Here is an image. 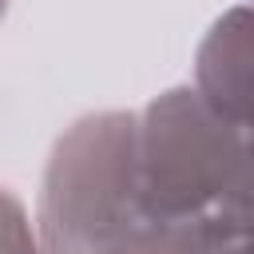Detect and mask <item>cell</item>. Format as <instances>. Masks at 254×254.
I'll list each match as a JSON object with an SVG mask.
<instances>
[{
  "mask_svg": "<svg viewBox=\"0 0 254 254\" xmlns=\"http://www.w3.org/2000/svg\"><path fill=\"white\" fill-rule=\"evenodd\" d=\"M183 230L159 222L143 202L139 115H83L56 139L40 187L48 254H171Z\"/></svg>",
  "mask_w": 254,
  "mask_h": 254,
  "instance_id": "cell-1",
  "label": "cell"
},
{
  "mask_svg": "<svg viewBox=\"0 0 254 254\" xmlns=\"http://www.w3.org/2000/svg\"><path fill=\"white\" fill-rule=\"evenodd\" d=\"M254 167V127L198 87H171L139 115V190L167 226L214 218Z\"/></svg>",
  "mask_w": 254,
  "mask_h": 254,
  "instance_id": "cell-2",
  "label": "cell"
},
{
  "mask_svg": "<svg viewBox=\"0 0 254 254\" xmlns=\"http://www.w3.org/2000/svg\"><path fill=\"white\" fill-rule=\"evenodd\" d=\"M194 87L230 119L254 127V4L222 12L194 52Z\"/></svg>",
  "mask_w": 254,
  "mask_h": 254,
  "instance_id": "cell-3",
  "label": "cell"
},
{
  "mask_svg": "<svg viewBox=\"0 0 254 254\" xmlns=\"http://www.w3.org/2000/svg\"><path fill=\"white\" fill-rule=\"evenodd\" d=\"M171 254H254V234L234 230L218 218H202L175 238Z\"/></svg>",
  "mask_w": 254,
  "mask_h": 254,
  "instance_id": "cell-4",
  "label": "cell"
},
{
  "mask_svg": "<svg viewBox=\"0 0 254 254\" xmlns=\"http://www.w3.org/2000/svg\"><path fill=\"white\" fill-rule=\"evenodd\" d=\"M0 254H40L28 210L8 187H0Z\"/></svg>",
  "mask_w": 254,
  "mask_h": 254,
  "instance_id": "cell-5",
  "label": "cell"
},
{
  "mask_svg": "<svg viewBox=\"0 0 254 254\" xmlns=\"http://www.w3.org/2000/svg\"><path fill=\"white\" fill-rule=\"evenodd\" d=\"M218 222H226V226H234V230H246V234H254V167H250V175L238 183V190L218 206V214H214Z\"/></svg>",
  "mask_w": 254,
  "mask_h": 254,
  "instance_id": "cell-6",
  "label": "cell"
},
{
  "mask_svg": "<svg viewBox=\"0 0 254 254\" xmlns=\"http://www.w3.org/2000/svg\"><path fill=\"white\" fill-rule=\"evenodd\" d=\"M4 12H8V0H0V20H4Z\"/></svg>",
  "mask_w": 254,
  "mask_h": 254,
  "instance_id": "cell-7",
  "label": "cell"
}]
</instances>
